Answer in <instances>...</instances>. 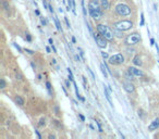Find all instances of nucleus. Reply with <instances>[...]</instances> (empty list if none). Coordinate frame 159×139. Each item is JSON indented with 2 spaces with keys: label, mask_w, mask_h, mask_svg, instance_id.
<instances>
[{
  "label": "nucleus",
  "mask_w": 159,
  "mask_h": 139,
  "mask_svg": "<svg viewBox=\"0 0 159 139\" xmlns=\"http://www.w3.org/2000/svg\"><path fill=\"white\" fill-rule=\"evenodd\" d=\"M97 32L99 34L105 37L106 39L109 40V41H111L113 40V37H115V33L112 31L111 29H109L107 25L105 24H98L97 25Z\"/></svg>",
  "instance_id": "obj_1"
},
{
  "label": "nucleus",
  "mask_w": 159,
  "mask_h": 139,
  "mask_svg": "<svg viewBox=\"0 0 159 139\" xmlns=\"http://www.w3.org/2000/svg\"><path fill=\"white\" fill-rule=\"evenodd\" d=\"M116 12L121 16H127L131 14V9L129 6L124 4H119L116 7Z\"/></svg>",
  "instance_id": "obj_2"
},
{
  "label": "nucleus",
  "mask_w": 159,
  "mask_h": 139,
  "mask_svg": "<svg viewBox=\"0 0 159 139\" xmlns=\"http://www.w3.org/2000/svg\"><path fill=\"white\" fill-rule=\"evenodd\" d=\"M140 40H141V35L138 33H132L125 38V43L129 46H133L140 43Z\"/></svg>",
  "instance_id": "obj_3"
},
{
  "label": "nucleus",
  "mask_w": 159,
  "mask_h": 139,
  "mask_svg": "<svg viewBox=\"0 0 159 139\" xmlns=\"http://www.w3.org/2000/svg\"><path fill=\"white\" fill-rule=\"evenodd\" d=\"M115 27H117L118 29L120 31H129L133 27V23L131 21H127V20H124V21H119L115 23Z\"/></svg>",
  "instance_id": "obj_4"
},
{
  "label": "nucleus",
  "mask_w": 159,
  "mask_h": 139,
  "mask_svg": "<svg viewBox=\"0 0 159 139\" xmlns=\"http://www.w3.org/2000/svg\"><path fill=\"white\" fill-rule=\"evenodd\" d=\"M123 62H124V57H123L121 53L115 54V56L109 58V63H110V64L120 65V64H122Z\"/></svg>",
  "instance_id": "obj_5"
},
{
  "label": "nucleus",
  "mask_w": 159,
  "mask_h": 139,
  "mask_svg": "<svg viewBox=\"0 0 159 139\" xmlns=\"http://www.w3.org/2000/svg\"><path fill=\"white\" fill-rule=\"evenodd\" d=\"M95 40H96V43H97V46L101 49H104L107 47V39H106L104 36L97 33V35L95 34Z\"/></svg>",
  "instance_id": "obj_6"
},
{
  "label": "nucleus",
  "mask_w": 159,
  "mask_h": 139,
  "mask_svg": "<svg viewBox=\"0 0 159 139\" xmlns=\"http://www.w3.org/2000/svg\"><path fill=\"white\" fill-rule=\"evenodd\" d=\"M90 16L94 19L95 21H98V20H100L102 18V11H101V8L100 9H96L94 11H90Z\"/></svg>",
  "instance_id": "obj_7"
},
{
  "label": "nucleus",
  "mask_w": 159,
  "mask_h": 139,
  "mask_svg": "<svg viewBox=\"0 0 159 139\" xmlns=\"http://www.w3.org/2000/svg\"><path fill=\"white\" fill-rule=\"evenodd\" d=\"M122 86H123V89L125 90L127 93H132L135 91V87H134L133 84H131V82H123Z\"/></svg>",
  "instance_id": "obj_8"
},
{
  "label": "nucleus",
  "mask_w": 159,
  "mask_h": 139,
  "mask_svg": "<svg viewBox=\"0 0 159 139\" xmlns=\"http://www.w3.org/2000/svg\"><path fill=\"white\" fill-rule=\"evenodd\" d=\"M127 71L130 72V73H132V74L134 75V76H138V77H142L143 76V72L141 71V70H138V68H134V66H130V68H127Z\"/></svg>",
  "instance_id": "obj_9"
},
{
  "label": "nucleus",
  "mask_w": 159,
  "mask_h": 139,
  "mask_svg": "<svg viewBox=\"0 0 159 139\" xmlns=\"http://www.w3.org/2000/svg\"><path fill=\"white\" fill-rule=\"evenodd\" d=\"M158 128H159V118H155V120L149 124L148 130L153 132V130H156V129H158Z\"/></svg>",
  "instance_id": "obj_10"
},
{
  "label": "nucleus",
  "mask_w": 159,
  "mask_h": 139,
  "mask_svg": "<svg viewBox=\"0 0 159 139\" xmlns=\"http://www.w3.org/2000/svg\"><path fill=\"white\" fill-rule=\"evenodd\" d=\"M100 4V7L102 10H108L109 7H110V4H109V0H100L99 1Z\"/></svg>",
  "instance_id": "obj_11"
},
{
  "label": "nucleus",
  "mask_w": 159,
  "mask_h": 139,
  "mask_svg": "<svg viewBox=\"0 0 159 139\" xmlns=\"http://www.w3.org/2000/svg\"><path fill=\"white\" fill-rule=\"evenodd\" d=\"M110 95H111V91L109 89V87L108 86H105V96H106V98H107V100L109 101V103L112 105V101H111V97H110Z\"/></svg>",
  "instance_id": "obj_12"
},
{
  "label": "nucleus",
  "mask_w": 159,
  "mask_h": 139,
  "mask_svg": "<svg viewBox=\"0 0 159 139\" xmlns=\"http://www.w3.org/2000/svg\"><path fill=\"white\" fill-rule=\"evenodd\" d=\"M15 103L19 104V105H24V99L22 98L21 96H15Z\"/></svg>",
  "instance_id": "obj_13"
},
{
  "label": "nucleus",
  "mask_w": 159,
  "mask_h": 139,
  "mask_svg": "<svg viewBox=\"0 0 159 139\" xmlns=\"http://www.w3.org/2000/svg\"><path fill=\"white\" fill-rule=\"evenodd\" d=\"M100 70H101V73L104 74V76H105V78H108V73H107V70H108V68L106 66V65L104 64H100Z\"/></svg>",
  "instance_id": "obj_14"
},
{
  "label": "nucleus",
  "mask_w": 159,
  "mask_h": 139,
  "mask_svg": "<svg viewBox=\"0 0 159 139\" xmlns=\"http://www.w3.org/2000/svg\"><path fill=\"white\" fill-rule=\"evenodd\" d=\"M113 33H115V35H116L117 37H119V38H122L123 37V31H120V29H118L117 27L113 29Z\"/></svg>",
  "instance_id": "obj_15"
},
{
  "label": "nucleus",
  "mask_w": 159,
  "mask_h": 139,
  "mask_svg": "<svg viewBox=\"0 0 159 139\" xmlns=\"http://www.w3.org/2000/svg\"><path fill=\"white\" fill-rule=\"evenodd\" d=\"M133 63L135 65H138V66H141V65H142V60H141V58H140V56H136V57H134Z\"/></svg>",
  "instance_id": "obj_16"
},
{
  "label": "nucleus",
  "mask_w": 159,
  "mask_h": 139,
  "mask_svg": "<svg viewBox=\"0 0 159 139\" xmlns=\"http://www.w3.org/2000/svg\"><path fill=\"white\" fill-rule=\"evenodd\" d=\"M54 23H56V26H57V29H58L59 32L62 33V27H61V24H60V21H59V19L57 16H54Z\"/></svg>",
  "instance_id": "obj_17"
},
{
  "label": "nucleus",
  "mask_w": 159,
  "mask_h": 139,
  "mask_svg": "<svg viewBox=\"0 0 159 139\" xmlns=\"http://www.w3.org/2000/svg\"><path fill=\"white\" fill-rule=\"evenodd\" d=\"M125 78H127V81H133V79H134V75L127 71V73H125Z\"/></svg>",
  "instance_id": "obj_18"
},
{
  "label": "nucleus",
  "mask_w": 159,
  "mask_h": 139,
  "mask_svg": "<svg viewBox=\"0 0 159 139\" xmlns=\"http://www.w3.org/2000/svg\"><path fill=\"white\" fill-rule=\"evenodd\" d=\"M68 73H69V79L71 82H73V74H72V71H71V68H68Z\"/></svg>",
  "instance_id": "obj_19"
},
{
  "label": "nucleus",
  "mask_w": 159,
  "mask_h": 139,
  "mask_svg": "<svg viewBox=\"0 0 159 139\" xmlns=\"http://www.w3.org/2000/svg\"><path fill=\"white\" fill-rule=\"evenodd\" d=\"M46 87H47V89H48V93L51 95V85H50V83H49V82L46 83Z\"/></svg>",
  "instance_id": "obj_20"
},
{
  "label": "nucleus",
  "mask_w": 159,
  "mask_h": 139,
  "mask_svg": "<svg viewBox=\"0 0 159 139\" xmlns=\"http://www.w3.org/2000/svg\"><path fill=\"white\" fill-rule=\"evenodd\" d=\"M82 8H83V14L86 16V15H87V11H86V9H85V6H84V0H82Z\"/></svg>",
  "instance_id": "obj_21"
},
{
  "label": "nucleus",
  "mask_w": 159,
  "mask_h": 139,
  "mask_svg": "<svg viewBox=\"0 0 159 139\" xmlns=\"http://www.w3.org/2000/svg\"><path fill=\"white\" fill-rule=\"evenodd\" d=\"M0 84H1L0 88H1V89H4V87H6V82H4V79H1V81H0Z\"/></svg>",
  "instance_id": "obj_22"
},
{
  "label": "nucleus",
  "mask_w": 159,
  "mask_h": 139,
  "mask_svg": "<svg viewBox=\"0 0 159 139\" xmlns=\"http://www.w3.org/2000/svg\"><path fill=\"white\" fill-rule=\"evenodd\" d=\"M4 10L6 11H9V4H8V2L4 0Z\"/></svg>",
  "instance_id": "obj_23"
},
{
  "label": "nucleus",
  "mask_w": 159,
  "mask_h": 139,
  "mask_svg": "<svg viewBox=\"0 0 159 139\" xmlns=\"http://www.w3.org/2000/svg\"><path fill=\"white\" fill-rule=\"evenodd\" d=\"M45 124H46V122H45V118H40V121H39V123H38V125H39V126H44Z\"/></svg>",
  "instance_id": "obj_24"
},
{
  "label": "nucleus",
  "mask_w": 159,
  "mask_h": 139,
  "mask_svg": "<svg viewBox=\"0 0 159 139\" xmlns=\"http://www.w3.org/2000/svg\"><path fill=\"white\" fill-rule=\"evenodd\" d=\"M64 22H65V24H67V26L70 29V27H71V25H70V22H69V20H68L67 16H64Z\"/></svg>",
  "instance_id": "obj_25"
},
{
  "label": "nucleus",
  "mask_w": 159,
  "mask_h": 139,
  "mask_svg": "<svg viewBox=\"0 0 159 139\" xmlns=\"http://www.w3.org/2000/svg\"><path fill=\"white\" fill-rule=\"evenodd\" d=\"M15 76H16V79H19V81H21V79H23V76H22L20 73H16L15 74Z\"/></svg>",
  "instance_id": "obj_26"
},
{
  "label": "nucleus",
  "mask_w": 159,
  "mask_h": 139,
  "mask_svg": "<svg viewBox=\"0 0 159 139\" xmlns=\"http://www.w3.org/2000/svg\"><path fill=\"white\" fill-rule=\"evenodd\" d=\"M96 124H97V126H98V130H99V132H102V128H101L100 123H99L98 121H96Z\"/></svg>",
  "instance_id": "obj_27"
},
{
  "label": "nucleus",
  "mask_w": 159,
  "mask_h": 139,
  "mask_svg": "<svg viewBox=\"0 0 159 139\" xmlns=\"http://www.w3.org/2000/svg\"><path fill=\"white\" fill-rule=\"evenodd\" d=\"M87 70H88V72H90V76H92V78L95 79V75H94V73L92 72V70H90V68H87Z\"/></svg>",
  "instance_id": "obj_28"
},
{
  "label": "nucleus",
  "mask_w": 159,
  "mask_h": 139,
  "mask_svg": "<svg viewBox=\"0 0 159 139\" xmlns=\"http://www.w3.org/2000/svg\"><path fill=\"white\" fill-rule=\"evenodd\" d=\"M144 25V14L142 13L141 14V26H143Z\"/></svg>",
  "instance_id": "obj_29"
},
{
  "label": "nucleus",
  "mask_w": 159,
  "mask_h": 139,
  "mask_svg": "<svg viewBox=\"0 0 159 139\" xmlns=\"http://www.w3.org/2000/svg\"><path fill=\"white\" fill-rule=\"evenodd\" d=\"M40 22H42V24L44 25V26H46V24H47V22H46V20L43 18H40Z\"/></svg>",
  "instance_id": "obj_30"
},
{
  "label": "nucleus",
  "mask_w": 159,
  "mask_h": 139,
  "mask_svg": "<svg viewBox=\"0 0 159 139\" xmlns=\"http://www.w3.org/2000/svg\"><path fill=\"white\" fill-rule=\"evenodd\" d=\"M24 51H25V52H27V53H29V54H34V51H33V50H29V49H24Z\"/></svg>",
  "instance_id": "obj_31"
},
{
  "label": "nucleus",
  "mask_w": 159,
  "mask_h": 139,
  "mask_svg": "<svg viewBox=\"0 0 159 139\" xmlns=\"http://www.w3.org/2000/svg\"><path fill=\"white\" fill-rule=\"evenodd\" d=\"M101 56H102L104 59H107V58H108V53H107V52H101Z\"/></svg>",
  "instance_id": "obj_32"
},
{
  "label": "nucleus",
  "mask_w": 159,
  "mask_h": 139,
  "mask_svg": "<svg viewBox=\"0 0 159 139\" xmlns=\"http://www.w3.org/2000/svg\"><path fill=\"white\" fill-rule=\"evenodd\" d=\"M48 9H49V11H50L51 13H54V8H52V6H51V4H49V6H48Z\"/></svg>",
  "instance_id": "obj_33"
},
{
  "label": "nucleus",
  "mask_w": 159,
  "mask_h": 139,
  "mask_svg": "<svg viewBox=\"0 0 159 139\" xmlns=\"http://www.w3.org/2000/svg\"><path fill=\"white\" fill-rule=\"evenodd\" d=\"M26 38H27V41H32V37L29 34H26Z\"/></svg>",
  "instance_id": "obj_34"
},
{
  "label": "nucleus",
  "mask_w": 159,
  "mask_h": 139,
  "mask_svg": "<svg viewBox=\"0 0 159 139\" xmlns=\"http://www.w3.org/2000/svg\"><path fill=\"white\" fill-rule=\"evenodd\" d=\"M51 46V48H52V51H54V53H56V52H57V49H56V47L54 46V43H52V45H50Z\"/></svg>",
  "instance_id": "obj_35"
},
{
  "label": "nucleus",
  "mask_w": 159,
  "mask_h": 139,
  "mask_svg": "<svg viewBox=\"0 0 159 139\" xmlns=\"http://www.w3.org/2000/svg\"><path fill=\"white\" fill-rule=\"evenodd\" d=\"M79 51H80V54H81L82 57H84V51H83V50L81 49V48H79Z\"/></svg>",
  "instance_id": "obj_36"
},
{
  "label": "nucleus",
  "mask_w": 159,
  "mask_h": 139,
  "mask_svg": "<svg viewBox=\"0 0 159 139\" xmlns=\"http://www.w3.org/2000/svg\"><path fill=\"white\" fill-rule=\"evenodd\" d=\"M35 133H36V135L38 136V138H42V135H40V134H39V132H38V130H37V129H35Z\"/></svg>",
  "instance_id": "obj_37"
},
{
  "label": "nucleus",
  "mask_w": 159,
  "mask_h": 139,
  "mask_svg": "<svg viewBox=\"0 0 159 139\" xmlns=\"http://www.w3.org/2000/svg\"><path fill=\"white\" fill-rule=\"evenodd\" d=\"M43 4H44V7H45V8H48L47 4H46V0H43Z\"/></svg>",
  "instance_id": "obj_38"
},
{
  "label": "nucleus",
  "mask_w": 159,
  "mask_h": 139,
  "mask_svg": "<svg viewBox=\"0 0 159 139\" xmlns=\"http://www.w3.org/2000/svg\"><path fill=\"white\" fill-rule=\"evenodd\" d=\"M14 46L16 47V48H18V50H19V51H20V52H22V49H21V48H20V47L18 46V45H16V43H14Z\"/></svg>",
  "instance_id": "obj_39"
},
{
  "label": "nucleus",
  "mask_w": 159,
  "mask_h": 139,
  "mask_svg": "<svg viewBox=\"0 0 159 139\" xmlns=\"http://www.w3.org/2000/svg\"><path fill=\"white\" fill-rule=\"evenodd\" d=\"M65 85H67V87H69L70 88V82L69 81H65Z\"/></svg>",
  "instance_id": "obj_40"
},
{
  "label": "nucleus",
  "mask_w": 159,
  "mask_h": 139,
  "mask_svg": "<svg viewBox=\"0 0 159 139\" xmlns=\"http://www.w3.org/2000/svg\"><path fill=\"white\" fill-rule=\"evenodd\" d=\"M80 118H81L82 121H85V118H84V116H83L82 114H80Z\"/></svg>",
  "instance_id": "obj_41"
},
{
  "label": "nucleus",
  "mask_w": 159,
  "mask_h": 139,
  "mask_svg": "<svg viewBox=\"0 0 159 139\" xmlns=\"http://www.w3.org/2000/svg\"><path fill=\"white\" fill-rule=\"evenodd\" d=\"M155 43V40H154V38H150V45H154Z\"/></svg>",
  "instance_id": "obj_42"
},
{
  "label": "nucleus",
  "mask_w": 159,
  "mask_h": 139,
  "mask_svg": "<svg viewBox=\"0 0 159 139\" xmlns=\"http://www.w3.org/2000/svg\"><path fill=\"white\" fill-rule=\"evenodd\" d=\"M48 41H49V43H50V45H52V43H54V41H52V38H49V39H48Z\"/></svg>",
  "instance_id": "obj_43"
},
{
  "label": "nucleus",
  "mask_w": 159,
  "mask_h": 139,
  "mask_svg": "<svg viewBox=\"0 0 159 139\" xmlns=\"http://www.w3.org/2000/svg\"><path fill=\"white\" fill-rule=\"evenodd\" d=\"M46 51H47V52H50V48H49V47H46Z\"/></svg>",
  "instance_id": "obj_44"
},
{
  "label": "nucleus",
  "mask_w": 159,
  "mask_h": 139,
  "mask_svg": "<svg viewBox=\"0 0 159 139\" xmlns=\"http://www.w3.org/2000/svg\"><path fill=\"white\" fill-rule=\"evenodd\" d=\"M54 111L57 112V114H59V109H58V108H54Z\"/></svg>",
  "instance_id": "obj_45"
},
{
  "label": "nucleus",
  "mask_w": 159,
  "mask_h": 139,
  "mask_svg": "<svg viewBox=\"0 0 159 139\" xmlns=\"http://www.w3.org/2000/svg\"><path fill=\"white\" fill-rule=\"evenodd\" d=\"M54 138H56V137H54V135H50V136H49V139H54Z\"/></svg>",
  "instance_id": "obj_46"
},
{
  "label": "nucleus",
  "mask_w": 159,
  "mask_h": 139,
  "mask_svg": "<svg viewBox=\"0 0 159 139\" xmlns=\"http://www.w3.org/2000/svg\"><path fill=\"white\" fill-rule=\"evenodd\" d=\"M156 49H157V52L159 53V47H158V45H156Z\"/></svg>",
  "instance_id": "obj_47"
},
{
  "label": "nucleus",
  "mask_w": 159,
  "mask_h": 139,
  "mask_svg": "<svg viewBox=\"0 0 159 139\" xmlns=\"http://www.w3.org/2000/svg\"><path fill=\"white\" fill-rule=\"evenodd\" d=\"M35 13H36L37 15H39V11H38V10H35Z\"/></svg>",
  "instance_id": "obj_48"
}]
</instances>
